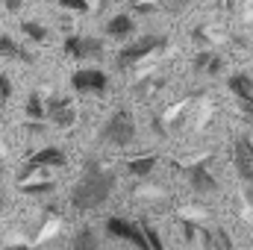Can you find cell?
<instances>
[{
  "mask_svg": "<svg viewBox=\"0 0 253 250\" xmlns=\"http://www.w3.org/2000/svg\"><path fill=\"white\" fill-rule=\"evenodd\" d=\"M115 188V174L112 171H100V168H88L71 188V206L80 212H91L100 209Z\"/></svg>",
  "mask_w": 253,
  "mask_h": 250,
  "instance_id": "6da1fadb",
  "label": "cell"
},
{
  "mask_svg": "<svg viewBox=\"0 0 253 250\" xmlns=\"http://www.w3.org/2000/svg\"><path fill=\"white\" fill-rule=\"evenodd\" d=\"M138 135V126H135V115L129 109H118L106 118V124L100 126V138L112 147H126L132 144Z\"/></svg>",
  "mask_w": 253,
  "mask_h": 250,
  "instance_id": "7a4b0ae2",
  "label": "cell"
},
{
  "mask_svg": "<svg viewBox=\"0 0 253 250\" xmlns=\"http://www.w3.org/2000/svg\"><path fill=\"white\" fill-rule=\"evenodd\" d=\"M68 165V156H65V150L59 147H42V150H36L27 162H24V168L18 171V180H21V186L27 183V177L30 174H36V171H42V168H65Z\"/></svg>",
  "mask_w": 253,
  "mask_h": 250,
  "instance_id": "3957f363",
  "label": "cell"
},
{
  "mask_svg": "<svg viewBox=\"0 0 253 250\" xmlns=\"http://www.w3.org/2000/svg\"><path fill=\"white\" fill-rule=\"evenodd\" d=\"M168 44V39L165 36H144V39H138V42H132V44H126L118 50V56H115V62L121 65H135L141 62L144 56H150V53H156V50H162Z\"/></svg>",
  "mask_w": 253,
  "mask_h": 250,
  "instance_id": "277c9868",
  "label": "cell"
},
{
  "mask_svg": "<svg viewBox=\"0 0 253 250\" xmlns=\"http://www.w3.org/2000/svg\"><path fill=\"white\" fill-rule=\"evenodd\" d=\"M106 236H112V239H121V242H129L135 250H150L144 230H141L138 224L126 221V218H118V215H112V218L106 221Z\"/></svg>",
  "mask_w": 253,
  "mask_h": 250,
  "instance_id": "5b68a950",
  "label": "cell"
},
{
  "mask_svg": "<svg viewBox=\"0 0 253 250\" xmlns=\"http://www.w3.org/2000/svg\"><path fill=\"white\" fill-rule=\"evenodd\" d=\"M71 88L80 91V94H100V91L109 88V77L100 68H80L71 77Z\"/></svg>",
  "mask_w": 253,
  "mask_h": 250,
  "instance_id": "8992f818",
  "label": "cell"
},
{
  "mask_svg": "<svg viewBox=\"0 0 253 250\" xmlns=\"http://www.w3.org/2000/svg\"><path fill=\"white\" fill-rule=\"evenodd\" d=\"M233 165L245 183H253V141L248 135H239L233 141Z\"/></svg>",
  "mask_w": 253,
  "mask_h": 250,
  "instance_id": "52a82bcc",
  "label": "cell"
},
{
  "mask_svg": "<svg viewBox=\"0 0 253 250\" xmlns=\"http://www.w3.org/2000/svg\"><path fill=\"white\" fill-rule=\"evenodd\" d=\"M100 50H103L100 39H91V36H68L65 39V53L71 59H88V56H97Z\"/></svg>",
  "mask_w": 253,
  "mask_h": 250,
  "instance_id": "ba28073f",
  "label": "cell"
},
{
  "mask_svg": "<svg viewBox=\"0 0 253 250\" xmlns=\"http://www.w3.org/2000/svg\"><path fill=\"white\" fill-rule=\"evenodd\" d=\"M47 121L56 126H71L77 121V109H74V100L71 97H53L47 103Z\"/></svg>",
  "mask_w": 253,
  "mask_h": 250,
  "instance_id": "9c48e42d",
  "label": "cell"
},
{
  "mask_svg": "<svg viewBox=\"0 0 253 250\" xmlns=\"http://www.w3.org/2000/svg\"><path fill=\"white\" fill-rule=\"evenodd\" d=\"M186 177H189L191 188H197V191H203V194H212V191H218V180L209 174V168H206L203 162H197V165H189Z\"/></svg>",
  "mask_w": 253,
  "mask_h": 250,
  "instance_id": "30bf717a",
  "label": "cell"
},
{
  "mask_svg": "<svg viewBox=\"0 0 253 250\" xmlns=\"http://www.w3.org/2000/svg\"><path fill=\"white\" fill-rule=\"evenodd\" d=\"M132 33H135V21H132L129 12H118V15H112L109 24H106V36L115 39V42H126Z\"/></svg>",
  "mask_w": 253,
  "mask_h": 250,
  "instance_id": "8fae6325",
  "label": "cell"
},
{
  "mask_svg": "<svg viewBox=\"0 0 253 250\" xmlns=\"http://www.w3.org/2000/svg\"><path fill=\"white\" fill-rule=\"evenodd\" d=\"M0 56H9V59H18V62H33L36 56L30 50H24L12 36H0Z\"/></svg>",
  "mask_w": 253,
  "mask_h": 250,
  "instance_id": "7c38bea8",
  "label": "cell"
},
{
  "mask_svg": "<svg viewBox=\"0 0 253 250\" xmlns=\"http://www.w3.org/2000/svg\"><path fill=\"white\" fill-rule=\"evenodd\" d=\"M203 242H206L209 250H236L233 236H230L224 227H218V230H212V233H203Z\"/></svg>",
  "mask_w": 253,
  "mask_h": 250,
  "instance_id": "4fadbf2b",
  "label": "cell"
},
{
  "mask_svg": "<svg viewBox=\"0 0 253 250\" xmlns=\"http://www.w3.org/2000/svg\"><path fill=\"white\" fill-rule=\"evenodd\" d=\"M71 250H100V236H97L91 227H83V230L74 236Z\"/></svg>",
  "mask_w": 253,
  "mask_h": 250,
  "instance_id": "5bb4252c",
  "label": "cell"
},
{
  "mask_svg": "<svg viewBox=\"0 0 253 250\" xmlns=\"http://www.w3.org/2000/svg\"><path fill=\"white\" fill-rule=\"evenodd\" d=\"M153 168H156V156H135L126 162V174L132 177H150Z\"/></svg>",
  "mask_w": 253,
  "mask_h": 250,
  "instance_id": "9a60e30c",
  "label": "cell"
},
{
  "mask_svg": "<svg viewBox=\"0 0 253 250\" xmlns=\"http://www.w3.org/2000/svg\"><path fill=\"white\" fill-rule=\"evenodd\" d=\"M227 85H230V91H233L236 97L253 94V77H248V74H233V77L227 80Z\"/></svg>",
  "mask_w": 253,
  "mask_h": 250,
  "instance_id": "2e32d148",
  "label": "cell"
},
{
  "mask_svg": "<svg viewBox=\"0 0 253 250\" xmlns=\"http://www.w3.org/2000/svg\"><path fill=\"white\" fill-rule=\"evenodd\" d=\"M27 118H33V121H44L47 118V106L42 100V91H33L27 97Z\"/></svg>",
  "mask_w": 253,
  "mask_h": 250,
  "instance_id": "e0dca14e",
  "label": "cell"
},
{
  "mask_svg": "<svg viewBox=\"0 0 253 250\" xmlns=\"http://www.w3.org/2000/svg\"><path fill=\"white\" fill-rule=\"evenodd\" d=\"M21 30H24V36L33 39V42H44V39H47V30H44L42 21H24Z\"/></svg>",
  "mask_w": 253,
  "mask_h": 250,
  "instance_id": "ac0fdd59",
  "label": "cell"
},
{
  "mask_svg": "<svg viewBox=\"0 0 253 250\" xmlns=\"http://www.w3.org/2000/svg\"><path fill=\"white\" fill-rule=\"evenodd\" d=\"M53 183H50V180H44V183H24V186H21V191H24V194H47V191H53Z\"/></svg>",
  "mask_w": 253,
  "mask_h": 250,
  "instance_id": "d6986e66",
  "label": "cell"
},
{
  "mask_svg": "<svg viewBox=\"0 0 253 250\" xmlns=\"http://www.w3.org/2000/svg\"><path fill=\"white\" fill-rule=\"evenodd\" d=\"M141 230H144V236H147V245H150V250H165L162 239H159V233H156L150 224H141Z\"/></svg>",
  "mask_w": 253,
  "mask_h": 250,
  "instance_id": "ffe728a7",
  "label": "cell"
},
{
  "mask_svg": "<svg viewBox=\"0 0 253 250\" xmlns=\"http://www.w3.org/2000/svg\"><path fill=\"white\" fill-rule=\"evenodd\" d=\"M212 59H215V53H212V50H200V53H197V56H194V71H203V74H206V68H209V65H212Z\"/></svg>",
  "mask_w": 253,
  "mask_h": 250,
  "instance_id": "44dd1931",
  "label": "cell"
},
{
  "mask_svg": "<svg viewBox=\"0 0 253 250\" xmlns=\"http://www.w3.org/2000/svg\"><path fill=\"white\" fill-rule=\"evenodd\" d=\"M9 100H12V83L6 74H0V106H6Z\"/></svg>",
  "mask_w": 253,
  "mask_h": 250,
  "instance_id": "7402d4cb",
  "label": "cell"
},
{
  "mask_svg": "<svg viewBox=\"0 0 253 250\" xmlns=\"http://www.w3.org/2000/svg\"><path fill=\"white\" fill-rule=\"evenodd\" d=\"M236 103H239V109L245 112V118L253 121V94H248V97H236Z\"/></svg>",
  "mask_w": 253,
  "mask_h": 250,
  "instance_id": "603a6c76",
  "label": "cell"
},
{
  "mask_svg": "<svg viewBox=\"0 0 253 250\" xmlns=\"http://www.w3.org/2000/svg\"><path fill=\"white\" fill-rule=\"evenodd\" d=\"M221 71H224V59L215 53V59H212V65H209V68H206V74H209V77H218Z\"/></svg>",
  "mask_w": 253,
  "mask_h": 250,
  "instance_id": "cb8c5ba5",
  "label": "cell"
},
{
  "mask_svg": "<svg viewBox=\"0 0 253 250\" xmlns=\"http://www.w3.org/2000/svg\"><path fill=\"white\" fill-rule=\"evenodd\" d=\"M65 9H77V12H85L88 9V3H83V0H62Z\"/></svg>",
  "mask_w": 253,
  "mask_h": 250,
  "instance_id": "d4e9b609",
  "label": "cell"
},
{
  "mask_svg": "<svg viewBox=\"0 0 253 250\" xmlns=\"http://www.w3.org/2000/svg\"><path fill=\"white\" fill-rule=\"evenodd\" d=\"M3 203H6V197H3V194H0V209H3Z\"/></svg>",
  "mask_w": 253,
  "mask_h": 250,
  "instance_id": "484cf974",
  "label": "cell"
},
{
  "mask_svg": "<svg viewBox=\"0 0 253 250\" xmlns=\"http://www.w3.org/2000/svg\"><path fill=\"white\" fill-rule=\"evenodd\" d=\"M0 174H3V162H0Z\"/></svg>",
  "mask_w": 253,
  "mask_h": 250,
  "instance_id": "4316f807",
  "label": "cell"
}]
</instances>
